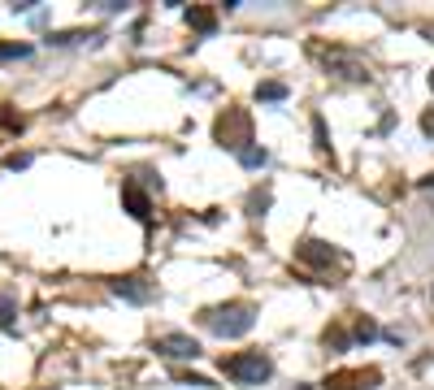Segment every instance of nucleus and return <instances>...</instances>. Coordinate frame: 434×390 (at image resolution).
<instances>
[{"label":"nucleus","mask_w":434,"mask_h":390,"mask_svg":"<svg viewBox=\"0 0 434 390\" xmlns=\"http://www.w3.org/2000/svg\"><path fill=\"white\" fill-rule=\"evenodd\" d=\"M352 338H356V343H369V338H378V325H374V321H356Z\"/></svg>","instance_id":"nucleus-15"},{"label":"nucleus","mask_w":434,"mask_h":390,"mask_svg":"<svg viewBox=\"0 0 434 390\" xmlns=\"http://www.w3.org/2000/svg\"><path fill=\"white\" fill-rule=\"evenodd\" d=\"M96 31H57V35H48V44H57V48H65V44H79V39H91Z\"/></svg>","instance_id":"nucleus-12"},{"label":"nucleus","mask_w":434,"mask_h":390,"mask_svg":"<svg viewBox=\"0 0 434 390\" xmlns=\"http://www.w3.org/2000/svg\"><path fill=\"white\" fill-rule=\"evenodd\" d=\"M421 130H426V135L434 139V109H426V113H421Z\"/></svg>","instance_id":"nucleus-21"},{"label":"nucleus","mask_w":434,"mask_h":390,"mask_svg":"<svg viewBox=\"0 0 434 390\" xmlns=\"http://www.w3.org/2000/svg\"><path fill=\"white\" fill-rule=\"evenodd\" d=\"M313 130H317V148H321V152H330V139H326V122H321V117H313Z\"/></svg>","instance_id":"nucleus-19"},{"label":"nucleus","mask_w":434,"mask_h":390,"mask_svg":"<svg viewBox=\"0 0 434 390\" xmlns=\"http://www.w3.org/2000/svg\"><path fill=\"white\" fill-rule=\"evenodd\" d=\"M326 70L339 74V78H347V83H369V78H374L369 61H361V57L347 52V48H330V52H326Z\"/></svg>","instance_id":"nucleus-4"},{"label":"nucleus","mask_w":434,"mask_h":390,"mask_svg":"<svg viewBox=\"0 0 434 390\" xmlns=\"http://www.w3.org/2000/svg\"><path fill=\"white\" fill-rule=\"evenodd\" d=\"M5 165H9V169H27V165H31V156H18V152H13Z\"/></svg>","instance_id":"nucleus-20"},{"label":"nucleus","mask_w":434,"mask_h":390,"mask_svg":"<svg viewBox=\"0 0 434 390\" xmlns=\"http://www.w3.org/2000/svg\"><path fill=\"white\" fill-rule=\"evenodd\" d=\"M178 386H209V377H196V373H187V377H178Z\"/></svg>","instance_id":"nucleus-22"},{"label":"nucleus","mask_w":434,"mask_h":390,"mask_svg":"<svg viewBox=\"0 0 434 390\" xmlns=\"http://www.w3.org/2000/svg\"><path fill=\"white\" fill-rule=\"evenodd\" d=\"M235 156H239V165H243V169H261V165L269 161V152H265V148H257V143H248V148H243V152H235Z\"/></svg>","instance_id":"nucleus-11"},{"label":"nucleus","mask_w":434,"mask_h":390,"mask_svg":"<svg viewBox=\"0 0 434 390\" xmlns=\"http://www.w3.org/2000/svg\"><path fill=\"white\" fill-rule=\"evenodd\" d=\"M27 44H0V61H22V57H27Z\"/></svg>","instance_id":"nucleus-14"},{"label":"nucleus","mask_w":434,"mask_h":390,"mask_svg":"<svg viewBox=\"0 0 434 390\" xmlns=\"http://www.w3.org/2000/svg\"><path fill=\"white\" fill-rule=\"evenodd\" d=\"M300 260H309V265H330L335 260V252H330L326 243H317V239H309V243H300V252H295Z\"/></svg>","instance_id":"nucleus-10"},{"label":"nucleus","mask_w":434,"mask_h":390,"mask_svg":"<svg viewBox=\"0 0 434 390\" xmlns=\"http://www.w3.org/2000/svg\"><path fill=\"white\" fill-rule=\"evenodd\" d=\"M257 100H269V104H274V100H287V83H261V87H257Z\"/></svg>","instance_id":"nucleus-13"},{"label":"nucleus","mask_w":434,"mask_h":390,"mask_svg":"<svg viewBox=\"0 0 434 390\" xmlns=\"http://www.w3.org/2000/svg\"><path fill=\"white\" fill-rule=\"evenodd\" d=\"M39 390H53V386H39Z\"/></svg>","instance_id":"nucleus-25"},{"label":"nucleus","mask_w":434,"mask_h":390,"mask_svg":"<svg viewBox=\"0 0 434 390\" xmlns=\"http://www.w3.org/2000/svg\"><path fill=\"white\" fill-rule=\"evenodd\" d=\"M122 204L131 208V217H139V221L152 217V204H148V195L139 191V182H126V187H122Z\"/></svg>","instance_id":"nucleus-8"},{"label":"nucleus","mask_w":434,"mask_h":390,"mask_svg":"<svg viewBox=\"0 0 434 390\" xmlns=\"http://www.w3.org/2000/svg\"><path fill=\"white\" fill-rule=\"evenodd\" d=\"M421 187H434V174H430V178H421Z\"/></svg>","instance_id":"nucleus-23"},{"label":"nucleus","mask_w":434,"mask_h":390,"mask_svg":"<svg viewBox=\"0 0 434 390\" xmlns=\"http://www.w3.org/2000/svg\"><path fill=\"white\" fill-rule=\"evenodd\" d=\"M0 325L13 330V299H9V295H0Z\"/></svg>","instance_id":"nucleus-16"},{"label":"nucleus","mask_w":434,"mask_h":390,"mask_svg":"<svg viewBox=\"0 0 434 390\" xmlns=\"http://www.w3.org/2000/svg\"><path fill=\"white\" fill-rule=\"evenodd\" d=\"M187 22H191V31H200V35H213V31H217V13L204 9V5H191V9H187Z\"/></svg>","instance_id":"nucleus-9"},{"label":"nucleus","mask_w":434,"mask_h":390,"mask_svg":"<svg viewBox=\"0 0 434 390\" xmlns=\"http://www.w3.org/2000/svg\"><path fill=\"white\" fill-rule=\"evenodd\" d=\"M152 347H157L161 356H170V360H200V356H204L191 334H161Z\"/></svg>","instance_id":"nucleus-6"},{"label":"nucleus","mask_w":434,"mask_h":390,"mask_svg":"<svg viewBox=\"0 0 434 390\" xmlns=\"http://www.w3.org/2000/svg\"><path fill=\"white\" fill-rule=\"evenodd\" d=\"M109 291H113V295H122V299H131V304H152L157 286H152L148 278H139V273H131V278H113V282H109Z\"/></svg>","instance_id":"nucleus-7"},{"label":"nucleus","mask_w":434,"mask_h":390,"mask_svg":"<svg viewBox=\"0 0 434 390\" xmlns=\"http://www.w3.org/2000/svg\"><path fill=\"white\" fill-rule=\"evenodd\" d=\"M213 135H217V143H222V148L243 152V148L252 143V122H248V113H243V109H226V113L217 117V126H213Z\"/></svg>","instance_id":"nucleus-3"},{"label":"nucleus","mask_w":434,"mask_h":390,"mask_svg":"<svg viewBox=\"0 0 434 390\" xmlns=\"http://www.w3.org/2000/svg\"><path fill=\"white\" fill-rule=\"evenodd\" d=\"M430 91H434V74H430Z\"/></svg>","instance_id":"nucleus-24"},{"label":"nucleus","mask_w":434,"mask_h":390,"mask_svg":"<svg viewBox=\"0 0 434 390\" xmlns=\"http://www.w3.org/2000/svg\"><path fill=\"white\" fill-rule=\"evenodd\" d=\"M326 347L343 351V347H347V334H343V330H326Z\"/></svg>","instance_id":"nucleus-17"},{"label":"nucleus","mask_w":434,"mask_h":390,"mask_svg":"<svg viewBox=\"0 0 434 390\" xmlns=\"http://www.w3.org/2000/svg\"><path fill=\"white\" fill-rule=\"evenodd\" d=\"M200 325L217 338H243L257 325V312H252V304H222V308L200 312Z\"/></svg>","instance_id":"nucleus-1"},{"label":"nucleus","mask_w":434,"mask_h":390,"mask_svg":"<svg viewBox=\"0 0 434 390\" xmlns=\"http://www.w3.org/2000/svg\"><path fill=\"white\" fill-rule=\"evenodd\" d=\"M382 382V369H339L321 382V390H374Z\"/></svg>","instance_id":"nucleus-5"},{"label":"nucleus","mask_w":434,"mask_h":390,"mask_svg":"<svg viewBox=\"0 0 434 390\" xmlns=\"http://www.w3.org/2000/svg\"><path fill=\"white\" fill-rule=\"evenodd\" d=\"M222 373L231 377V382H239V386H261V382H269L274 364H269V356H261V351H243V356L222 360Z\"/></svg>","instance_id":"nucleus-2"},{"label":"nucleus","mask_w":434,"mask_h":390,"mask_svg":"<svg viewBox=\"0 0 434 390\" xmlns=\"http://www.w3.org/2000/svg\"><path fill=\"white\" fill-rule=\"evenodd\" d=\"M248 208H252V213H257V217H261V213H265V208H269V191H261V195H252V200H248Z\"/></svg>","instance_id":"nucleus-18"}]
</instances>
